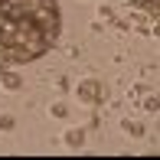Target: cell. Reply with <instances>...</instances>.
Listing matches in <instances>:
<instances>
[{"instance_id":"obj_3","label":"cell","mask_w":160,"mask_h":160,"mask_svg":"<svg viewBox=\"0 0 160 160\" xmlns=\"http://www.w3.org/2000/svg\"><path fill=\"white\" fill-rule=\"evenodd\" d=\"M65 144H69V147H82L85 144V131L82 128H69L65 131Z\"/></svg>"},{"instance_id":"obj_6","label":"cell","mask_w":160,"mask_h":160,"mask_svg":"<svg viewBox=\"0 0 160 160\" xmlns=\"http://www.w3.org/2000/svg\"><path fill=\"white\" fill-rule=\"evenodd\" d=\"M124 128H128V131H131V134H134V137H141V134H144V131H141V124H134V121H128Z\"/></svg>"},{"instance_id":"obj_8","label":"cell","mask_w":160,"mask_h":160,"mask_svg":"<svg viewBox=\"0 0 160 160\" xmlns=\"http://www.w3.org/2000/svg\"><path fill=\"white\" fill-rule=\"evenodd\" d=\"M3 72H7V69H3V62H0V75H3Z\"/></svg>"},{"instance_id":"obj_1","label":"cell","mask_w":160,"mask_h":160,"mask_svg":"<svg viewBox=\"0 0 160 160\" xmlns=\"http://www.w3.org/2000/svg\"><path fill=\"white\" fill-rule=\"evenodd\" d=\"M62 10L56 0H0V62L26 65L56 46Z\"/></svg>"},{"instance_id":"obj_2","label":"cell","mask_w":160,"mask_h":160,"mask_svg":"<svg viewBox=\"0 0 160 160\" xmlns=\"http://www.w3.org/2000/svg\"><path fill=\"white\" fill-rule=\"evenodd\" d=\"M75 98L82 101V105H98V101H105V82L95 75H88V78H82L78 82V88H75Z\"/></svg>"},{"instance_id":"obj_5","label":"cell","mask_w":160,"mask_h":160,"mask_svg":"<svg viewBox=\"0 0 160 160\" xmlns=\"http://www.w3.org/2000/svg\"><path fill=\"white\" fill-rule=\"evenodd\" d=\"M128 3L144 10V13H150V17H157V0H128Z\"/></svg>"},{"instance_id":"obj_4","label":"cell","mask_w":160,"mask_h":160,"mask_svg":"<svg viewBox=\"0 0 160 160\" xmlns=\"http://www.w3.org/2000/svg\"><path fill=\"white\" fill-rule=\"evenodd\" d=\"M0 85H3L7 92H20V75H13V72H3V75H0Z\"/></svg>"},{"instance_id":"obj_7","label":"cell","mask_w":160,"mask_h":160,"mask_svg":"<svg viewBox=\"0 0 160 160\" xmlns=\"http://www.w3.org/2000/svg\"><path fill=\"white\" fill-rule=\"evenodd\" d=\"M52 114L56 118H65V105H52Z\"/></svg>"}]
</instances>
